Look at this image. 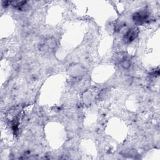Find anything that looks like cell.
Returning a JSON list of instances; mask_svg holds the SVG:
<instances>
[{"instance_id":"6da1fadb","label":"cell","mask_w":160,"mask_h":160,"mask_svg":"<svg viewBox=\"0 0 160 160\" xmlns=\"http://www.w3.org/2000/svg\"><path fill=\"white\" fill-rule=\"evenodd\" d=\"M148 14L146 11L142 10L135 13L133 16V21L135 24L138 25H141L148 20Z\"/></svg>"},{"instance_id":"7a4b0ae2","label":"cell","mask_w":160,"mask_h":160,"mask_svg":"<svg viewBox=\"0 0 160 160\" xmlns=\"http://www.w3.org/2000/svg\"><path fill=\"white\" fill-rule=\"evenodd\" d=\"M138 34V31L137 28H132L129 29L124 36V41L126 43H129L133 41Z\"/></svg>"}]
</instances>
